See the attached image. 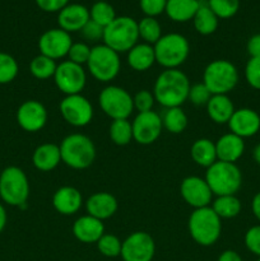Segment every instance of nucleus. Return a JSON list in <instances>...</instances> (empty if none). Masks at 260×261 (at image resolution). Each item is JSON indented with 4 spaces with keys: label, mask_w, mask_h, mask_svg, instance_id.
I'll list each match as a JSON object with an SVG mask.
<instances>
[{
    "label": "nucleus",
    "mask_w": 260,
    "mask_h": 261,
    "mask_svg": "<svg viewBox=\"0 0 260 261\" xmlns=\"http://www.w3.org/2000/svg\"><path fill=\"white\" fill-rule=\"evenodd\" d=\"M110 139L119 147L127 145L133 140V126L127 119L112 120L110 125Z\"/></svg>",
    "instance_id": "2f4dec72"
},
{
    "label": "nucleus",
    "mask_w": 260,
    "mask_h": 261,
    "mask_svg": "<svg viewBox=\"0 0 260 261\" xmlns=\"http://www.w3.org/2000/svg\"><path fill=\"white\" fill-rule=\"evenodd\" d=\"M189 233L200 246H212L218 241L222 232V219L212 206L194 209L189 217Z\"/></svg>",
    "instance_id": "7ed1b4c3"
},
{
    "label": "nucleus",
    "mask_w": 260,
    "mask_h": 261,
    "mask_svg": "<svg viewBox=\"0 0 260 261\" xmlns=\"http://www.w3.org/2000/svg\"><path fill=\"white\" fill-rule=\"evenodd\" d=\"M56 66H58V64H56L55 60L40 54V55L35 56V58L31 60L30 71L36 79L45 81V79L54 78Z\"/></svg>",
    "instance_id": "473e14b6"
},
{
    "label": "nucleus",
    "mask_w": 260,
    "mask_h": 261,
    "mask_svg": "<svg viewBox=\"0 0 260 261\" xmlns=\"http://www.w3.org/2000/svg\"><path fill=\"white\" fill-rule=\"evenodd\" d=\"M155 63L154 47L149 43H137L127 51V64L135 71H147Z\"/></svg>",
    "instance_id": "a878e982"
},
{
    "label": "nucleus",
    "mask_w": 260,
    "mask_h": 261,
    "mask_svg": "<svg viewBox=\"0 0 260 261\" xmlns=\"http://www.w3.org/2000/svg\"><path fill=\"white\" fill-rule=\"evenodd\" d=\"M30 196V182L22 168L9 166L0 173V199L10 206L23 208Z\"/></svg>",
    "instance_id": "0eeeda50"
},
{
    "label": "nucleus",
    "mask_w": 260,
    "mask_h": 261,
    "mask_svg": "<svg viewBox=\"0 0 260 261\" xmlns=\"http://www.w3.org/2000/svg\"><path fill=\"white\" fill-rule=\"evenodd\" d=\"M47 110L36 99L24 101L17 110V122L24 132L36 133L43 129L47 122Z\"/></svg>",
    "instance_id": "f3484780"
},
{
    "label": "nucleus",
    "mask_w": 260,
    "mask_h": 261,
    "mask_svg": "<svg viewBox=\"0 0 260 261\" xmlns=\"http://www.w3.org/2000/svg\"><path fill=\"white\" fill-rule=\"evenodd\" d=\"M59 110L63 119L74 127H83L93 119V106L83 94H70L60 101Z\"/></svg>",
    "instance_id": "9b49d317"
},
{
    "label": "nucleus",
    "mask_w": 260,
    "mask_h": 261,
    "mask_svg": "<svg viewBox=\"0 0 260 261\" xmlns=\"http://www.w3.org/2000/svg\"><path fill=\"white\" fill-rule=\"evenodd\" d=\"M89 19V9L82 4H68L58 14L59 28L68 33L82 31Z\"/></svg>",
    "instance_id": "6ab92c4d"
},
{
    "label": "nucleus",
    "mask_w": 260,
    "mask_h": 261,
    "mask_svg": "<svg viewBox=\"0 0 260 261\" xmlns=\"http://www.w3.org/2000/svg\"><path fill=\"white\" fill-rule=\"evenodd\" d=\"M61 162L73 170H86L96 160V147L91 138L84 134H70L61 140Z\"/></svg>",
    "instance_id": "f03ea898"
},
{
    "label": "nucleus",
    "mask_w": 260,
    "mask_h": 261,
    "mask_svg": "<svg viewBox=\"0 0 260 261\" xmlns=\"http://www.w3.org/2000/svg\"><path fill=\"white\" fill-rule=\"evenodd\" d=\"M99 107L112 120L127 119L134 111L133 96L119 86H107L98 96Z\"/></svg>",
    "instance_id": "9d476101"
},
{
    "label": "nucleus",
    "mask_w": 260,
    "mask_h": 261,
    "mask_svg": "<svg viewBox=\"0 0 260 261\" xmlns=\"http://www.w3.org/2000/svg\"><path fill=\"white\" fill-rule=\"evenodd\" d=\"M138 32L139 38L152 46L162 37V27L160 22L152 17H144L138 22Z\"/></svg>",
    "instance_id": "72a5a7b5"
},
{
    "label": "nucleus",
    "mask_w": 260,
    "mask_h": 261,
    "mask_svg": "<svg viewBox=\"0 0 260 261\" xmlns=\"http://www.w3.org/2000/svg\"><path fill=\"white\" fill-rule=\"evenodd\" d=\"M252 157H254L255 162L260 166V143L254 148V152H252Z\"/></svg>",
    "instance_id": "603ef678"
},
{
    "label": "nucleus",
    "mask_w": 260,
    "mask_h": 261,
    "mask_svg": "<svg viewBox=\"0 0 260 261\" xmlns=\"http://www.w3.org/2000/svg\"><path fill=\"white\" fill-rule=\"evenodd\" d=\"M60 162V148L54 143H43V144L38 145L32 154L33 166L42 172L55 170Z\"/></svg>",
    "instance_id": "b1692460"
},
{
    "label": "nucleus",
    "mask_w": 260,
    "mask_h": 261,
    "mask_svg": "<svg viewBox=\"0 0 260 261\" xmlns=\"http://www.w3.org/2000/svg\"><path fill=\"white\" fill-rule=\"evenodd\" d=\"M89 18L101 27H107L116 18V12L109 2H96L89 9Z\"/></svg>",
    "instance_id": "f704fd0d"
},
{
    "label": "nucleus",
    "mask_w": 260,
    "mask_h": 261,
    "mask_svg": "<svg viewBox=\"0 0 260 261\" xmlns=\"http://www.w3.org/2000/svg\"><path fill=\"white\" fill-rule=\"evenodd\" d=\"M246 50L250 58H260V33H256L249 38Z\"/></svg>",
    "instance_id": "de8ad7c7"
},
{
    "label": "nucleus",
    "mask_w": 260,
    "mask_h": 261,
    "mask_svg": "<svg viewBox=\"0 0 260 261\" xmlns=\"http://www.w3.org/2000/svg\"><path fill=\"white\" fill-rule=\"evenodd\" d=\"M83 205V196L73 186H61L54 193L53 206L63 216H73Z\"/></svg>",
    "instance_id": "aec40b11"
},
{
    "label": "nucleus",
    "mask_w": 260,
    "mask_h": 261,
    "mask_svg": "<svg viewBox=\"0 0 260 261\" xmlns=\"http://www.w3.org/2000/svg\"><path fill=\"white\" fill-rule=\"evenodd\" d=\"M241 201L236 195L217 196L212 203V209L221 219H232L241 213Z\"/></svg>",
    "instance_id": "c756f323"
},
{
    "label": "nucleus",
    "mask_w": 260,
    "mask_h": 261,
    "mask_svg": "<svg viewBox=\"0 0 260 261\" xmlns=\"http://www.w3.org/2000/svg\"><path fill=\"white\" fill-rule=\"evenodd\" d=\"M216 152L218 161L236 163L245 152L244 139L231 132L227 133L216 142Z\"/></svg>",
    "instance_id": "5701e85b"
},
{
    "label": "nucleus",
    "mask_w": 260,
    "mask_h": 261,
    "mask_svg": "<svg viewBox=\"0 0 260 261\" xmlns=\"http://www.w3.org/2000/svg\"><path fill=\"white\" fill-rule=\"evenodd\" d=\"M167 0H139V7L145 17L155 18L166 10Z\"/></svg>",
    "instance_id": "37998d69"
},
{
    "label": "nucleus",
    "mask_w": 260,
    "mask_h": 261,
    "mask_svg": "<svg viewBox=\"0 0 260 261\" xmlns=\"http://www.w3.org/2000/svg\"><path fill=\"white\" fill-rule=\"evenodd\" d=\"M245 246L250 252L260 257V224L247 229L245 233Z\"/></svg>",
    "instance_id": "c03bdc74"
},
{
    "label": "nucleus",
    "mask_w": 260,
    "mask_h": 261,
    "mask_svg": "<svg viewBox=\"0 0 260 261\" xmlns=\"http://www.w3.org/2000/svg\"><path fill=\"white\" fill-rule=\"evenodd\" d=\"M206 3L219 19L232 18L240 8V0H206Z\"/></svg>",
    "instance_id": "e433bc0d"
},
{
    "label": "nucleus",
    "mask_w": 260,
    "mask_h": 261,
    "mask_svg": "<svg viewBox=\"0 0 260 261\" xmlns=\"http://www.w3.org/2000/svg\"><path fill=\"white\" fill-rule=\"evenodd\" d=\"M133 139L140 145H150L161 137L162 117L155 111L139 112L132 122Z\"/></svg>",
    "instance_id": "4468645a"
},
{
    "label": "nucleus",
    "mask_w": 260,
    "mask_h": 261,
    "mask_svg": "<svg viewBox=\"0 0 260 261\" xmlns=\"http://www.w3.org/2000/svg\"><path fill=\"white\" fill-rule=\"evenodd\" d=\"M96 2H105V0H96ZM106 2H107V0H106Z\"/></svg>",
    "instance_id": "864d4df0"
},
{
    "label": "nucleus",
    "mask_w": 260,
    "mask_h": 261,
    "mask_svg": "<svg viewBox=\"0 0 260 261\" xmlns=\"http://www.w3.org/2000/svg\"><path fill=\"white\" fill-rule=\"evenodd\" d=\"M71 45L73 40L70 33L65 32L61 28H51L45 31L38 40L40 54L55 61L68 56Z\"/></svg>",
    "instance_id": "2eb2a0df"
},
{
    "label": "nucleus",
    "mask_w": 260,
    "mask_h": 261,
    "mask_svg": "<svg viewBox=\"0 0 260 261\" xmlns=\"http://www.w3.org/2000/svg\"><path fill=\"white\" fill-rule=\"evenodd\" d=\"M122 241L115 234L105 233L101 239L97 241V249L103 256L106 257H117L121 254Z\"/></svg>",
    "instance_id": "4c0bfd02"
},
{
    "label": "nucleus",
    "mask_w": 260,
    "mask_h": 261,
    "mask_svg": "<svg viewBox=\"0 0 260 261\" xmlns=\"http://www.w3.org/2000/svg\"><path fill=\"white\" fill-rule=\"evenodd\" d=\"M256 261H260V257H257V260Z\"/></svg>",
    "instance_id": "5fc2aeb1"
},
{
    "label": "nucleus",
    "mask_w": 260,
    "mask_h": 261,
    "mask_svg": "<svg viewBox=\"0 0 260 261\" xmlns=\"http://www.w3.org/2000/svg\"><path fill=\"white\" fill-rule=\"evenodd\" d=\"M251 211H252V214L255 216V218L260 222V191L254 196V198H252Z\"/></svg>",
    "instance_id": "8fccbe9b"
},
{
    "label": "nucleus",
    "mask_w": 260,
    "mask_h": 261,
    "mask_svg": "<svg viewBox=\"0 0 260 261\" xmlns=\"http://www.w3.org/2000/svg\"><path fill=\"white\" fill-rule=\"evenodd\" d=\"M205 107L209 119L219 125L228 124L235 112L233 102L227 94H213Z\"/></svg>",
    "instance_id": "393cba45"
},
{
    "label": "nucleus",
    "mask_w": 260,
    "mask_h": 261,
    "mask_svg": "<svg viewBox=\"0 0 260 261\" xmlns=\"http://www.w3.org/2000/svg\"><path fill=\"white\" fill-rule=\"evenodd\" d=\"M103 27H101L99 24L94 23L93 20L89 19L87 22V24L82 28V36L86 38L87 41H91V42H96L103 38Z\"/></svg>",
    "instance_id": "a18cd8bd"
},
{
    "label": "nucleus",
    "mask_w": 260,
    "mask_h": 261,
    "mask_svg": "<svg viewBox=\"0 0 260 261\" xmlns=\"http://www.w3.org/2000/svg\"><path fill=\"white\" fill-rule=\"evenodd\" d=\"M212 96L213 94L206 88L205 84L201 82V83H196L190 87L188 99L191 103L195 105V106H206V103H208Z\"/></svg>",
    "instance_id": "ea45409f"
},
{
    "label": "nucleus",
    "mask_w": 260,
    "mask_h": 261,
    "mask_svg": "<svg viewBox=\"0 0 260 261\" xmlns=\"http://www.w3.org/2000/svg\"><path fill=\"white\" fill-rule=\"evenodd\" d=\"M228 127L231 133L236 134L237 137L251 138L256 135L260 130V116L255 110L252 109H239L235 110L233 115L228 121Z\"/></svg>",
    "instance_id": "a211bd4d"
},
{
    "label": "nucleus",
    "mask_w": 260,
    "mask_h": 261,
    "mask_svg": "<svg viewBox=\"0 0 260 261\" xmlns=\"http://www.w3.org/2000/svg\"><path fill=\"white\" fill-rule=\"evenodd\" d=\"M8 222V216H7V211H5L4 205L0 203V233L4 231L5 226H7Z\"/></svg>",
    "instance_id": "3c124183"
},
{
    "label": "nucleus",
    "mask_w": 260,
    "mask_h": 261,
    "mask_svg": "<svg viewBox=\"0 0 260 261\" xmlns=\"http://www.w3.org/2000/svg\"><path fill=\"white\" fill-rule=\"evenodd\" d=\"M155 63L165 69H178L189 58L190 43L180 33H167L153 45Z\"/></svg>",
    "instance_id": "20e7f679"
},
{
    "label": "nucleus",
    "mask_w": 260,
    "mask_h": 261,
    "mask_svg": "<svg viewBox=\"0 0 260 261\" xmlns=\"http://www.w3.org/2000/svg\"><path fill=\"white\" fill-rule=\"evenodd\" d=\"M41 10L47 13H59L69 4V0H35Z\"/></svg>",
    "instance_id": "49530a36"
},
{
    "label": "nucleus",
    "mask_w": 260,
    "mask_h": 261,
    "mask_svg": "<svg viewBox=\"0 0 260 261\" xmlns=\"http://www.w3.org/2000/svg\"><path fill=\"white\" fill-rule=\"evenodd\" d=\"M190 87L188 75L180 69H165L155 79L153 96L165 109L181 107L188 101Z\"/></svg>",
    "instance_id": "f257e3e1"
},
{
    "label": "nucleus",
    "mask_w": 260,
    "mask_h": 261,
    "mask_svg": "<svg viewBox=\"0 0 260 261\" xmlns=\"http://www.w3.org/2000/svg\"><path fill=\"white\" fill-rule=\"evenodd\" d=\"M205 181L213 195H236L242 185V173L236 163L217 161L206 168Z\"/></svg>",
    "instance_id": "39448f33"
},
{
    "label": "nucleus",
    "mask_w": 260,
    "mask_h": 261,
    "mask_svg": "<svg viewBox=\"0 0 260 261\" xmlns=\"http://www.w3.org/2000/svg\"><path fill=\"white\" fill-rule=\"evenodd\" d=\"M191 160L200 167H211L214 162H217L216 143L206 138H200L195 140L190 149Z\"/></svg>",
    "instance_id": "cd10ccee"
},
{
    "label": "nucleus",
    "mask_w": 260,
    "mask_h": 261,
    "mask_svg": "<svg viewBox=\"0 0 260 261\" xmlns=\"http://www.w3.org/2000/svg\"><path fill=\"white\" fill-rule=\"evenodd\" d=\"M54 82L59 91L63 92L65 96L79 94L83 91L87 83L86 70L82 65L71 63L69 60L61 61L56 66Z\"/></svg>",
    "instance_id": "f8f14e48"
},
{
    "label": "nucleus",
    "mask_w": 260,
    "mask_h": 261,
    "mask_svg": "<svg viewBox=\"0 0 260 261\" xmlns=\"http://www.w3.org/2000/svg\"><path fill=\"white\" fill-rule=\"evenodd\" d=\"M73 234L83 244H97L105 234L103 222L89 214L79 217L73 223Z\"/></svg>",
    "instance_id": "4be33fe9"
},
{
    "label": "nucleus",
    "mask_w": 260,
    "mask_h": 261,
    "mask_svg": "<svg viewBox=\"0 0 260 261\" xmlns=\"http://www.w3.org/2000/svg\"><path fill=\"white\" fill-rule=\"evenodd\" d=\"M117 208H119V204H117L116 198L106 191L92 194L86 201L87 213L102 222L115 216Z\"/></svg>",
    "instance_id": "412c9836"
},
{
    "label": "nucleus",
    "mask_w": 260,
    "mask_h": 261,
    "mask_svg": "<svg viewBox=\"0 0 260 261\" xmlns=\"http://www.w3.org/2000/svg\"><path fill=\"white\" fill-rule=\"evenodd\" d=\"M203 83L212 94H228L239 83V70L229 60L217 59L204 69Z\"/></svg>",
    "instance_id": "6e6552de"
},
{
    "label": "nucleus",
    "mask_w": 260,
    "mask_h": 261,
    "mask_svg": "<svg viewBox=\"0 0 260 261\" xmlns=\"http://www.w3.org/2000/svg\"><path fill=\"white\" fill-rule=\"evenodd\" d=\"M155 254V244L149 233L133 232L122 241L120 256L124 261H152Z\"/></svg>",
    "instance_id": "ddd939ff"
},
{
    "label": "nucleus",
    "mask_w": 260,
    "mask_h": 261,
    "mask_svg": "<svg viewBox=\"0 0 260 261\" xmlns=\"http://www.w3.org/2000/svg\"><path fill=\"white\" fill-rule=\"evenodd\" d=\"M87 68L94 79L102 83H109L119 75L121 61L116 51L102 43L92 47Z\"/></svg>",
    "instance_id": "1a4fd4ad"
},
{
    "label": "nucleus",
    "mask_w": 260,
    "mask_h": 261,
    "mask_svg": "<svg viewBox=\"0 0 260 261\" xmlns=\"http://www.w3.org/2000/svg\"><path fill=\"white\" fill-rule=\"evenodd\" d=\"M163 129L171 134H181L188 126V116L181 107L166 109L162 116Z\"/></svg>",
    "instance_id": "7c9ffc66"
},
{
    "label": "nucleus",
    "mask_w": 260,
    "mask_h": 261,
    "mask_svg": "<svg viewBox=\"0 0 260 261\" xmlns=\"http://www.w3.org/2000/svg\"><path fill=\"white\" fill-rule=\"evenodd\" d=\"M245 78L250 87L260 91V58H250L245 66Z\"/></svg>",
    "instance_id": "a19ab883"
},
{
    "label": "nucleus",
    "mask_w": 260,
    "mask_h": 261,
    "mask_svg": "<svg viewBox=\"0 0 260 261\" xmlns=\"http://www.w3.org/2000/svg\"><path fill=\"white\" fill-rule=\"evenodd\" d=\"M19 65L12 55L0 53V84L12 83L18 75Z\"/></svg>",
    "instance_id": "c9c22d12"
},
{
    "label": "nucleus",
    "mask_w": 260,
    "mask_h": 261,
    "mask_svg": "<svg viewBox=\"0 0 260 261\" xmlns=\"http://www.w3.org/2000/svg\"><path fill=\"white\" fill-rule=\"evenodd\" d=\"M217 261H244L242 257L233 250H226L218 256Z\"/></svg>",
    "instance_id": "09e8293b"
},
{
    "label": "nucleus",
    "mask_w": 260,
    "mask_h": 261,
    "mask_svg": "<svg viewBox=\"0 0 260 261\" xmlns=\"http://www.w3.org/2000/svg\"><path fill=\"white\" fill-rule=\"evenodd\" d=\"M92 47H89L86 42H73L70 50L68 53V59L71 63H75L78 65L83 66L88 63V59L91 56Z\"/></svg>",
    "instance_id": "58836bf2"
},
{
    "label": "nucleus",
    "mask_w": 260,
    "mask_h": 261,
    "mask_svg": "<svg viewBox=\"0 0 260 261\" xmlns=\"http://www.w3.org/2000/svg\"><path fill=\"white\" fill-rule=\"evenodd\" d=\"M155 98L153 96V92H149L148 89H142L137 92L135 96L133 97V103H134V110H138L139 112H148L152 111L154 106Z\"/></svg>",
    "instance_id": "79ce46f5"
},
{
    "label": "nucleus",
    "mask_w": 260,
    "mask_h": 261,
    "mask_svg": "<svg viewBox=\"0 0 260 261\" xmlns=\"http://www.w3.org/2000/svg\"><path fill=\"white\" fill-rule=\"evenodd\" d=\"M139 40L138 22L127 15L116 17L103 30V43L117 54L127 53Z\"/></svg>",
    "instance_id": "423d86ee"
},
{
    "label": "nucleus",
    "mask_w": 260,
    "mask_h": 261,
    "mask_svg": "<svg viewBox=\"0 0 260 261\" xmlns=\"http://www.w3.org/2000/svg\"><path fill=\"white\" fill-rule=\"evenodd\" d=\"M218 22L219 18L212 12L211 8L208 7V3L200 2V7L193 18L194 28L196 32L203 36L212 35L218 28Z\"/></svg>",
    "instance_id": "c85d7f7f"
},
{
    "label": "nucleus",
    "mask_w": 260,
    "mask_h": 261,
    "mask_svg": "<svg viewBox=\"0 0 260 261\" xmlns=\"http://www.w3.org/2000/svg\"><path fill=\"white\" fill-rule=\"evenodd\" d=\"M200 7V0H167L165 13L173 22L185 23L193 20Z\"/></svg>",
    "instance_id": "bb28decb"
},
{
    "label": "nucleus",
    "mask_w": 260,
    "mask_h": 261,
    "mask_svg": "<svg viewBox=\"0 0 260 261\" xmlns=\"http://www.w3.org/2000/svg\"><path fill=\"white\" fill-rule=\"evenodd\" d=\"M180 193L185 203L194 209L209 206L213 195L205 178L199 176H188L184 178L180 185Z\"/></svg>",
    "instance_id": "dca6fc26"
}]
</instances>
